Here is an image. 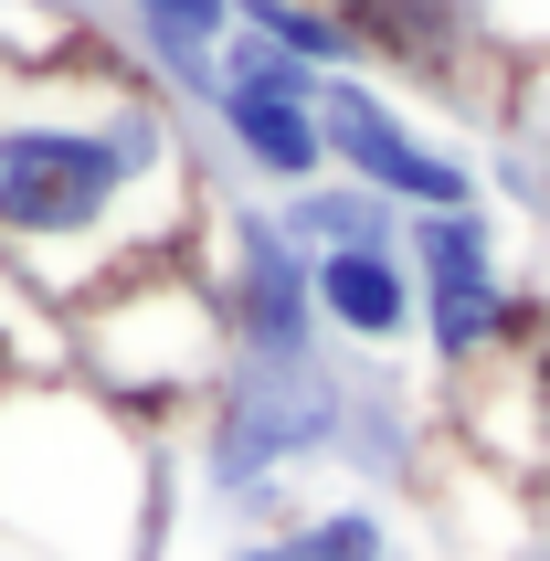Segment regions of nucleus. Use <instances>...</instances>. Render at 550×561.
<instances>
[{
    "mask_svg": "<svg viewBox=\"0 0 550 561\" xmlns=\"http://www.w3.org/2000/svg\"><path fill=\"white\" fill-rule=\"evenodd\" d=\"M117 11H127V43H138V75L170 85L181 106H202L213 54H222V32H233V0H117Z\"/></svg>",
    "mask_w": 550,
    "mask_h": 561,
    "instance_id": "obj_11",
    "label": "nucleus"
},
{
    "mask_svg": "<svg viewBox=\"0 0 550 561\" xmlns=\"http://www.w3.org/2000/svg\"><path fill=\"white\" fill-rule=\"evenodd\" d=\"M318 138H329V170H339V181L381 191L402 222L488 202V170H477L456 138H434L381 75H318Z\"/></svg>",
    "mask_w": 550,
    "mask_h": 561,
    "instance_id": "obj_6",
    "label": "nucleus"
},
{
    "mask_svg": "<svg viewBox=\"0 0 550 561\" xmlns=\"http://www.w3.org/2000/svg\"><path fill=\"white\" fill-rule=\"evenodd\" d=\"M0 540L22 561H159L170 445L75 371L0 381Z\"/></svg>",
    "mask_w": 550,
    "mask_h": 561,
    "instance_id": "obj_2",
    "label": "nucleus"
},
{
    "mask_svg": "<svg viewBox=\"0 0 550 561\" xmlns=\"http://www.w3.org/2000/svg\"><path fill=\"white\" fill-rule=\"evenodd\" d=\"M202 276H213V308H222V340L233 360H307L318 340V297H307V254L286 244L275 202H222L202 213Z\"/></svg>",
    "mask_w": 550,
    "mask_h": 561,
    "instance_id": "obj_7",
    "label": "nucleus"
},
{
    "mask_svg": "<svg viewBox=\"0 0 550 561\" xmlns=\"http://www.w3.org/2000/svg\"><path fill=\"white\" fill-rule=\"evenodd\" d=\"M466 32H488L508 54H550V0H466Z\"/></svg>",
    "mask_w": 550,
    "mask_h": 561,
    "instance_id": "obj_14",
    "label": "nucleus"
},
{
    "mask_svg": "<svg viewBox=\"0 0 550 561\" xmlns=\"http://www.w3.org/2000/svg\"><path fill=\"white\" fill-rule=\"evenodd\" d=\"M307 297H318V340H329L339 360H402V350H413V329H424L402 244L307 254Z\"/></svg>",
    "mask_w": 550,
    "mask_h": 561,
    "instance_id": "obj_9",
    "label": "nucleus"
},
{
    "mask_svg": "<svg viewBox=\"0 0 550 561\" xmlns=\"http://www.w3.org/2000/svg\"><path fill=\"white\" fill-rule=\"evenodd\" d=\"M275 222H286V244L297 254H350V244H402V213L381 202V191H360V181H307V191H286L275 202Z\"/></svg>",
    "mask_w": 550,
    "mask_h": 561,
    "instance_id": "obj_12",
    "label": "nucleus"
},
{
    "mask_svg": "<svg viewBox=\"0 0 550 561\" xmlns=\"http://www.w3.org/2000/svg\"><path fill=\"white\" fill-rule=\"evenodd\" d=\"M213 561H402V530L381 499H307L286 530H222Z\"/></svg>",
    "mask_w": 550,
    "mask_h": 561,
    "instance_id": "obj_10",
    "label": "nucleus"
},
{
    "mask_svg": "<svg viewBox=\"0 0 550 561\" xmlns=\"http://www.w3.org/2000/svg\"><path fill=\"white\" fill-rule=\"evenodd\" d=\"M350 392L360 360L307 350V360H233L222 392L191 413V499L213 508L222 530H286L297 519V477L339 467L350 435Z\"/></svg>",
    "mask_w": 550,
    "mask_h": 561,
    "instance_id": "obj_3",
    "label": "nucleus"
},
{
    "mask_svg": "<svg viewBox=\"0 0 550 561\" xmlns=\"http://www.w3.org/2000/svg\"><path fill=\"white\" fill-rule=\"evenodd\" d=\"M213 181L181 95L106 54H0V265L43 308L202 244Z\"/></svg>",
    "mask_w": 550,
    "mask_h": 561,
    "instance_id": "obj_1",
    "label": "nucleus"
},
{
    "mask_svg": "<svg viewBox=\"0 0 550 561\" xmlns=\"http://www.w3.org/2000/svg\"><path fill=\"white\" fill-rule=\"evenodd\" d=\"M402 265H413V350H424L445 381L488 371L529 340V286L519 254H508V213L497 202H466V213H413L402 222Z\"/></svg>",
    "mask_w": 550,
    "mask_h": 561,
    "instance_id": "obj_5",
    "label": "nucleus"
},
{
    "mask_svg": "<svg viewBox=\"0 0 550 561\" xmlns=\"http://www.w3.org/2000/svg\"><path fill=\"white\" fill-rule=\"evenodd\" d=\"M233 32L297 54L307 75H370V54H360V32H350L339 0H233Z\"/></svg>",
    "mask_w": 550,
    "mask_h": 561,
    "instance_id": "obj_13",
    "label": "nucleus"
},
{
    "mask_svg": "<svg viewBox=\"0 0 550 561\" xmlns=\"http://www.w3.org/2000/svg\"><path fill=\"white\" fill-rule=\"evenodd\" d=\"M0 561H22V551H11V540H0Z\"/></svg>",
    "mask_w": 550,
    "mask_h": 561,
    "instance_id": "obj_15",
    "label": "nucleus"
},
{
    "mask_svg": "<svg viewBox=\"0 0 550 561\" xmlns=\"http://www.w3.org/2000/svg\"><path fill=\"white\" fill-rule=\"evenodd\" d=\"M202 127H213V149L233 159L265 202H286V191H307V181H329L318 75H307V85H244V75H213V85H202Z\"/></svg>",
    "mask_w": 550,
    "mask_h": 561,
    "instance_id": "obj_8",
    "label": "nucleus"
},
{
    "mask_svg": "<svg viewBox=\"0 0 550 561\" xmlns=\"http://www.w3.org/2000/svg\"><path fill=\"white\" fill-rule=\"evenodd\" d=\"M64 371L85 381L95 403L138 413L149 435L191 424V413L222 392V371H233V340H222L202 254L138 265V276L95 286L85 308H64Z\"/></svg>",
    "mask_w": 550,
    "mask_h": 561,
    "instance_id": "obj_4",
    "label": "nucleus"
}]
</instances>
